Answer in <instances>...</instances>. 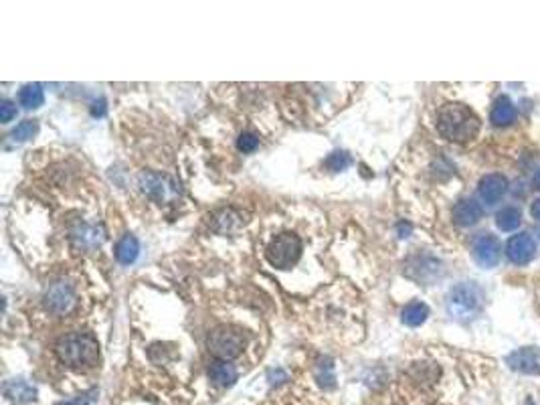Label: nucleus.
Returning a JSON list of instances; mask_svg holds the SVG:
<instances>
[{"instance_id": "nucleus-1", "label": "nucleus", "mask_w": 540, "mask_h": 405, "mask_svg": "<svg viewBox=\"0 0 540 405\" xmlns=\"http://www.w3.org/2000/svg\"><path fill=\"white\" fill-rule=\"evenodd\" d=\"M437 132L449 140L466 144L480 132V118L466 104H445L437 113Z\"/></svg>"}, {"instance_id": "nucleus-2", "label": "nucleus", "mask_w": 540, "mask_h": 405, "mask_svg": "<svg viewBox=\"0 0 540 405\" xmlns=\"http://www.w3.org/2000/svg\"><path fill=\"white\" fill-rule=\"evenodd\" d=\"M55 353L73 371H89L100 361V344L89 332H71L61 336L55 344Z\"/></svg>"}, {"instance_id": "nucleus-3", "label": "nucleus", "mask_w": 540, "mask_h": 405, "mask_svg": "<svg viewBox=\"0 0 540 405\" xmlns=\"http://www.w3.org/2000/svg\"><path fill=\"white\" fill-rule=\"evenodd\" d=\"M484 308V292L473 282H462L447 294V312L453 320L468 322Z\"/></svg>"}, {"instance_id": "nucleus-4", "label": "nucleus", "mask_w": 540, "mask_h": 405, "mask_svg": "<svg viewBox=\"0 0 540 405\" xmlns=\"http://www.w3.org/2000/svg\"><path fill=\"white\" fill-rule=\"evenodd\" d=\"M245 344H247V338H245L243 331L229 327V325L216 327L215 331L209 334V340H207L209 351L218 361H231V359L239 357L243 353Z\"/></svg>"}, {"instance_id": "nucleus-5", "label": "nucleus", "mask_w": 540, "mask_h": 405, "mask_svg": "<svg viewBox=\"0 0 540 405\" xmlns=\"http://www.w3.org/2000/svg\"><path fill=\"white\" fill-rule=\"evenodd\" d=\"M267 261L273 265V267H280V270H289L291 265L297 263V259L302 256V239L291 233H280L269 245H267Z\"/></svg>"}, {"instance_id": "nucleus-6", "label": "nucleus", "mask_w": 540, "mask_h": 405, "mask_svg": "<svg viewBox=\"0 0 540 405\" xmlns=\"http://www.w3.org/2000/svg\"><path fill=\"white\" fill-rule=\"evenodd\" d=\"M138 184H140L144 195H148L152 201H156L160 205L172 203L179 197L177 181H172L166 175H160V173H142L140 179H138Z\"/></svg>"}, {"instance_id": "nucleus-7", "label": "nucleus", "mask_w": 540, "mask_h": 405, "mask_svg": "<svg viewBox=\"0 0 540 405\" xmlns=\"http://www.w3.org/2000/svg\"><path fill=\"white\" fill-rule=\"evenodd\" d=\"M45 306L49 312L57 314V316H65L69 314L75 304H77V296H75V290L73 286L67 282V280H57L53 282L47 292H45Z\"/></svg>"}, {"instance_id": "nucleus-8", "label": "nucleus", "mask_w": 540, "mask_h": 405, "mask_svg": "<svg viewBox=\"0 0 540 405\" xmlns=\"http://www.w3.org/2000/svg\"><path fill=\"white\" fill-rule=\"evenodd\" d=\"M471 254H473V259H475L477 265L490 270V267H496L500 258H502V243L496 235L484 233L473 241Z\"/></svg>"}, {"instance_id": "nucleus-9", "label": "nucleus", "mask_w": 540, "mask_h": 405, "mask_svg": "<svg viewBox=\"0 0 540 405\" xmlns=\"http://www.w3.org/2000/svg\"><path fill=\"white\" fill-rule=\"evenodd\" d=\"M506 365L522 375L540 373V347H522L506 357Z\"/></svg>"}, {"instance_id": "nucleus-10", "label": "nucleus", "mask_w": 540, "mask_h": 405, "mask_svg": "<svg viewBox=\"0 0 540 405\" xmlns=\"http://www.w3.org/2000/svg\"><path fill=\"white\" fill-rule=\"evenodd\" d=\"M537 256V241L528 233L512 235L506 243V258L516 265H524Z\"/></svg>"}, {"instance_id": "nucleus-11", "label": "nucleus", "mask_w": 540, "mask_h": 405, "mask_svg": "<svg viewBox=\"0 0 540 405\" xmlns=\"http://www.w3.org/2000/svg\"><path fill=\"white\" fill-rule=\"evenodd\" d=\"M508 190V179L500 173H492L486 175L480 183H477V195L486 205H496L502 201V197Z\"/></svg>"}, {"instance_id": "nucleus-12", "label": "nucleus", "mask_w": 540, "mask_h": 405, "mask_svg": "<svg viewBox=\"0 0 540 405\" xmlns=\"http://www.w3.org/2000/svg\"><path fill=\"white\" fill-rule=\"evenodd\" d=\"M484 217V207L475 199H462L453 207V221L460 227H471Z\"/></svg>"}, {"instance_id": "nucleus-13", "label": "nucleus", "mask_w": 540, "mask_h": 405, "mask_svg": "<svg viewBox=\"0 0 540 405\" xmlns=\"http://www.w3.org/2000/svg\"><path fill=\"white\" fill-rule=\"evenodd\" d=\"M516 118H518V111H516V106L512 104V100L506 98V96H500V98L494 102L492 111H490V120H492V124L498 126V128H504V126L514 124Z\"/></svg>"}, {"instance_id": "nucleus-14", "label": "nucleus", "mask_w": 540, "mask_h": 405, "mask_svg": "<svg viewBox=\"0 0 540 405\" xmlns=\"http://www.w3.org/2000/svg\"><path fill=\"white\" fill-rule=\"evenodd\" d=\"M4 393L8 399L16 404H31L36 399V389L25 379H12L4 385Z\"/></svg>"}, {"instance_id": "nucleus-15", "label": "nucleus", "mask_w": 540, "mask_h": 405, "mask_svg": "<svg viewBox=\"0 0 540 405\" xmlns=\"http://www.w3.org/2000/svg\"><path fill=\"white\" fill-rule=\"evenodd\" d=\"M427 318H429V306H427L425 302H419V300L407 304V306L403 308V312H401L403 325H407V327H411V329L421 327Z\"/></svg>"}, {"instance_id": "nucleus-16", "label": "nucleus", "mask_w": 540, "mask_h": 405, "mask_svg": "<svg viewBox=\"0 0 540 405\" xmlns=\"http://www.w3.org/2000/svg\"><path fill=\"white\" fill-rule=\"evenodd\" d=\"M140 256V243L134 235H124L117 245H115V259L122 263V265H130L134 263L136 259Z\"/></svg>"}, {"instance_id": "nucleus-17", "label": "nucleus", "mask_w": 540, "mask_h": 405, "mask_svg": "<svg viewBox=\"0 0 540 405\" xmlns=\"http://www.w3.org/2000/svg\"><path fill=\"white\" fill-rule=\"evenodd\" d=\"M237 369L231 365L229 361H215L211 369H209V377L211 381L218 385V387H231L237 381Z\"/></svg>"}, {"instance_id": "nucleus-18", "label": "nucleus", "mask_w": 540, "mask_h": 405, "mask_svg": "<svg viewBox=\"0 0 540 405\" xmlns=\"http://www.w3.org/2000/svg\"><path fill=\"white\" fill-rule=\"evenodd\" d=\"M43 102H45V94H43V87L38 83H27L19 91V104L25 110H36V108L43 106Z\"/></svg>"}, {"instance_id": "nucleus-19", "label": "nucleus", "mask_w": 540, "mask_h": 405, "mask_svg": "<svg viewBox=\"0 0 540 405\" xmlns=\"http://www.w3.org/2000/svg\"><path fill=\"white\" fill-rule=\"evenodd\" d=\"M73 239L81 245V248H95L102 243L104 235L98 227H91V225H79L75 231H73Z\"/></svg>"}, {"instance_id": "nucleus-20", "label": "nucleus", "mask_w": 540, "mask_h": 405, "mask_svg": "<svg viewBox=\"0 0 540 405\" xmlns=\"http://www.w3.org/2000/svg\"><path fill=\"white\" fill-rule=\"evenodd\" d=\"M520 223H522V213L518 207H504L496 215V225L500 231H514L520 227Z\"/></svg>"}, {"instance_id": "nucleus-21", "label": "nucleus", "mask_w": 540, "mask_h": 405, "mask_svg": "<svg viewBox=\"0 0 540 405\" xmlns=\"http://www.w3.org/2000/svg\"><path fill=\"white\" fill-rule=\"evenodd\" d=\"M316 381L324 387V389H332L336 385V373H334V365L330 359H322L316 365Z\"/></svg>"}, {"instance_id": "nucleus-22", "label": "nucleus", "mask_w": 540, "mask_h": 405, "mask_svg": "<svg viewBox=\"0 0 540 405\" xmlns=\"http://www.w3.org/2000/svg\"><path fill=\"white\" fill-rule=\"evenodd\" d=\"M36 132H38V124H36L35 120H25L10 132V138L14 142H27L29 138L35 136Z\"/></svg>"}, {"instance_id": "nucleus-23", "label": "nucleus", "mask_w": 540, "mask_h": 405, "mask_svg": "<svg viewBox=\"0 0 540 405\" xmlns=\"http://www.w3.org/2000/svg\"><path fill=\"white\" fill-rule=\"evenodd\" d=\"M350 156L346 154V152H332L330 156H328V160H326V166L330 168V171H334V173H340V171H344V168H348L350 166Z\"/></svg>"}, {"instance_id": "nucleus-24", "label": "nucleus", "mask_w": 540, "mask_h": 405, "mask_svg": "<svg viewBox=\"0 0 540 405\" xmlns=\"http://www.w3.org/2000/svg\"><path fill=\"white\" fill-rule=\"evenodd\" d=\"M98 397H100L98 389H91V391H85V393H81V395H77L73 399L61 402V404L57 405H98Z\"/></svg>"}, {"instance_id": "nucleus-25", "label": "nucleus", "mask_w": 540, "mask_h": 405, "mask_svg": "<svg viewBox=\"0 0 540 405\" xmlns=\"http://www.w3.org/2000/svg\"><path fill=\"white\" fill-rule=\"evenodd\" d=\"M257 146H259V138H257L255 134H251V132H245V134H241V136H239V140H237V148H239L241 152H245V154L255 152V150H257Z\"/></svg>"}, {"instance_id": "nucleus-26", "label": "nucleus", "mask_w": 540, "mask_h": 405, "mask_svg": "<svg viewBox=\"0 0 540 405\" xmlns=\"http://www.w3.org/2000/svg\"><path fill=\"white\" fill-rule=\"evenodd\" d=\"M14 116H16V106H14L12 102L4 100V102L0 104V118H2V122L6 124V122H10Z\"/></svg>"}, {"instance_id": "nucleus-27", "label": "nucleus", "mask_w": 540, "mask_h": 405, "mask_svg": "<svg viewBox=\"0 0 540 405\" xmlns=\"http://www.w3.org/2000/svg\"><path fill=\"white\" fill-rule=\"evenodd\" d=\"M91 113L102 118L106 113V100H100V102H93V108H91Z\"/></svg>"}, {"instance_id": "nucleus-28", "label": "nucleus", "mask_w": 540, "mask_h": 405, "mask_svg": "<svg viewBox=\"0 0 540 405\" xmlns=\"http://www.w3.org/2000/svg\"><path fill=\"white\" fill-rule=\"evenodd\" d=\"M530 213H532V217H535L537 221H540V199H537V201L532 203V207H530Z\"/></svg>"}, {"instance_id": "nucleus-29", "label": "nucleus", "mask_w": 540, "mask_h": 405, "mask_svg": "<svg viewBox=\"0 0 540 405\" xmlns=\"http://www.w3.org/2000/svg\"><path fill=\"white\" fill-rule=\"evenodd\" d=\"M532 183H535V186L540 190V168L535 173V179H532Z\"/></svg>"}, {"instance_id": "nucleus-30", "label": "nucleus", "mask_w": 540, "mask_h": 405, "mask_svg": "<svg viewBox=\"0 0 540 405\" xmlns=\"http://www.w3.org/2000/svg\"><path fill=\"white\" fill-rule=\"evenodd\" d=\"M524 405H535V402H532V399L528 397V399H526V404H524Z\"/></svg>"}]
</instances>
